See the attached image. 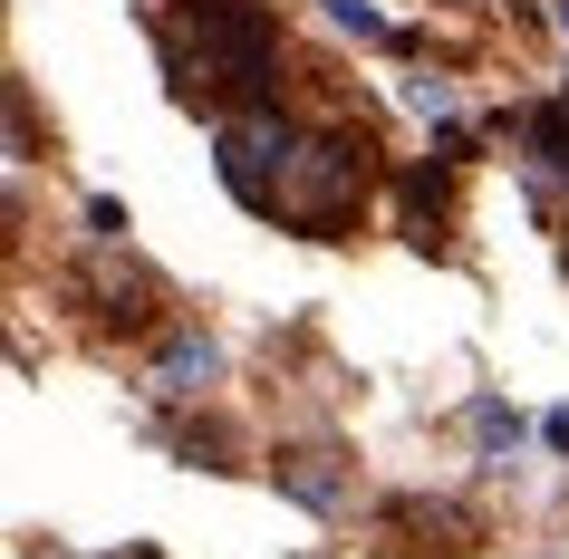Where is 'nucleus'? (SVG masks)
Returning a JSON list of instances; mask_svg holds the SVG:
<instances>
[{
    "label": "nucleus",
    "mask_w": 569,
    "mask_h": 559,
    "mask_svg": "<svg viewBox=\"0 0 569 559\" xmlns=\"http://www.w3.org/2000/svg\"><path fill=\"white\" fill-rule=\"evenodd\" d=\"M406 107H416L425 126H453V107H463V97H453V78H406Z\"/></svg>",
    "instance_id": "0eeeda50"
},
{
    "label": "nucleus",
    "mask_w": 569,
    "mask_h": 559,
    "mask_svg": "<svg viewBox=\"0 0 569 559\" xmlns=\"http://www.w3.org/2000/svg\"><path fill=\"white\" fill-rule=\"evenodd\" d=\"M280 482H290L309 511H338V501H348V482L329 472V453H290V463H280Z\"/></svg>",
    "instance_id": "20e7f679"
},
{
    "label": "nucleus",
    "mask_w": 569,
    "mask_h": 559,
    "mask_svg": "<svg viewBox=\"0 0 569 559\" xmlns=\"http://www.w3.org/2000/svg\"><path fill=\"white\" fill-rule=\"evenodd\" d=\"M319 10H329L338 39H358V49H396V20L377 10V0H319Z\"/></svg>",
    "instance_id": "7ed1b4c3"
},
{
    "label": "nucleus",
    "mask_w": 569,
    "mask_h": 559,
    "mask_svg": "<svg viewBox=\"0 0 569 559\" xmlns=\"http://www.w3.org/2000/svg\"><path fill=\"white\" fill-rule=\"evenodd\" d=\"M550 20H560V39H569V0H550Z\"/></svg>",
    "instance_id": "6e6552de"
},
{
    "label": "nucleus",
    "mask_w": 569,
    "mask_h": 559,
    "mask_svg": "<svg viewBox=\"0 0 569 559\" xmlns=\"http://www.w3.org/2000/svg\"><path fill=\"white\" fill-rule=\"evenodd\" d=\"M521 435H531V425H521L502 396H473V443L482 453H521Z\"/></svg>",
    "instance_id": "423d86ee"
},
{
    "label": "nucleus",
    "mask_w": 569,
    "mask_h": 559,
    "mask_svg": "<svg viewBox=\"0 0 569 559\" xmlns=\"http://www.w3.org/2000/svg\"><path fill=\"white\" fill-rule=\"evenodd\" d=\"M154 49L174 68V97L212 107V117L261 107L280 88V30H270L261 0H183V10L154 20Z\"/></svg>",
    "instance_id": "f03ea898"
},
{
    "label": "nucleus",
    "mask_w": 569,
    "mask_h": 559,
    "mask_svg": "<svg viewBox=\"0 0 569 559\" xmlns=\"http://www.w3.org/2000/svg\"><path fill=\"white\" fill-rule=\"evenodd\" d=\"M560 270H569V232H560Z\"/></svg>",
    "instance_id": "9d476101"
},
{
    "label": "nucleus",
    "mask_w": 569,
    "mask_h": 559,
    "mask_svg": "<svg viewBox=\"0 0 569 559\" xmlns=\"http://www.w3.org/2000/svg\"><path fill=\"white\" fill-rule=\"evenodd\" d=\"M117 559H154V550H117Z\"/></svg>",
    "instance_id": "1a4fd4ad"
},
{
    "label": "nucleus",
    "mask_w": 569,
    "mask_h": 559,
    "mask_svg": "<svg viewBox=\"0 0 569 559\" xmlns=\"http://www.w3.org/2000/svg\"><path fill=\"white\" fill-rule=\"evenodd\" d=\"M212 377H222V357H212V338H174V357H164V396H203Z\"/></svg>",
    "instance_id": "39448f33"
},
{
    "label": "nucleus",
    "mask_w": 569,
    "mask_h": 559,
    "mask_svg": "<svg viewBox=\"0 0 569 559\" xmlns=\"http://www.w3.org/2000/svg\"><path fill=\"white\" fill-rule=\"evenodd\" d=\"M222 183H232L241 203L261 212V222H290V232H319L329 241L367 193V146H338V136H300V126L280 117V107H232L222 117V146H212Z\"/></svg>",
    "instance_id": "f257e3e1"
}]
</instances>
